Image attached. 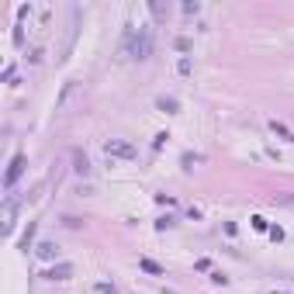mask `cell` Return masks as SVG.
<instances>
[{"label": "cell", "instance_id": "cell-7", "mask_svg": "<svg viewBox=\"0 0 294 294\" xmlns=\"http://www.w3.org/2000/svg\"><path fill=\"white\" fill-rule=\"evenodd\" d=\"M49 277H59V281H63V277H70V267H66V263H63V267H56V270H52V274H49Z\"/></svg>", "mask_w": 294, "mask_h": 294}, {"label": "cell", "instance_id": "cell-6", "mask_svg": "<svg viewBox=\"0 0 294 294\" xmlns=\"http://www.w3.org/2000/svg\"><path fill=\"white\" fill-rule=\"evenodd\" d=\"M139 267H142V270H149V274H156V277H163V267H159V263H152V260H142Z\"/></svg>", "mask_w": 294, "mask_h": 294}, {"label": "cell", "instance_id": "cell-8", "mask_svg": "<svg viewBox=\"0 0 294 294\" xmlns=\"http://www.w3.org/2000/svg\"><path fill=\"white\" fill-rule=\"evenodd\" d=\"M97 291H100V294H114V288H107V284H100Z\"/></svg>", "mask_w": 294, "mask_h": 294}, {"label": "cell", "instance_id": "cell-1", "mask_svg": "<svg viewBox=\"0 0 294 294\" xmlns=\"http://www.w3.org/2000/svg\"><path fill=\"white\" fill-rule=\"evenodd\" d=\"M104 149H107V156H118V159H132L135 156V149L128 146V142H118V139H111Z\"/></svg>", "mask_w": 294, "mask_h": 294}, {"label": "cell", "instance_id": "cell-5", "mask_svg": "<svg viewBox=\"0 0 294 294\" xmlns=\"http://www.w3.org/2000/svg\"><path fill=\"white\" fill-rule=\"evenodd\" d=\"M270 132H277L281 139H288V142H294V132H288V128L281 125V121H270Z\"/></svg>", "mask_w": 294, "mask_h": 294}, {"label": "cell", "instance_id": "cell-3", "mask_svg": "<svg viewBox=\"0 0 294 294\" xmlns=\"http://www.w3.org/2000/svg\"><path fill=\"white\" fill-rule=\"evenodd\" d=\"M73 159H76V173H83V177H87V173H90V159H87V152H80V149H76Z\"/></svg>", "mask_w": 294, "mask_h": 294}, {"label": "cell", "instance_id": "cell-4", "mask_svg": "<svg viewBox=\"0 0 294 294\" xmlns=\"http://www.w3.org/2000/svg\"><path fill=\"white\" fill-rule=\"evenodd\" d=\"M35 253H38L42 260H52V256H59V249H56L52 242H38V249H35Z\"/></svg>", "mask_w": 294, "mask_h": 294}, {"label": "cell", "instance_id": "cell-2", "mask_svg": "<svg viewBox=\"0 0 294 294\" xmlns=\"http://www.w3.org/2000/svg\"><path fill=\"white\" fill-rule=\"evenodd\" d=\"M21 166H24V156H14V163H10V170H7V184H14V180L21 177Z\"/></svg>", "mask_w": 294, "mask_h": 294}]
</instances>
